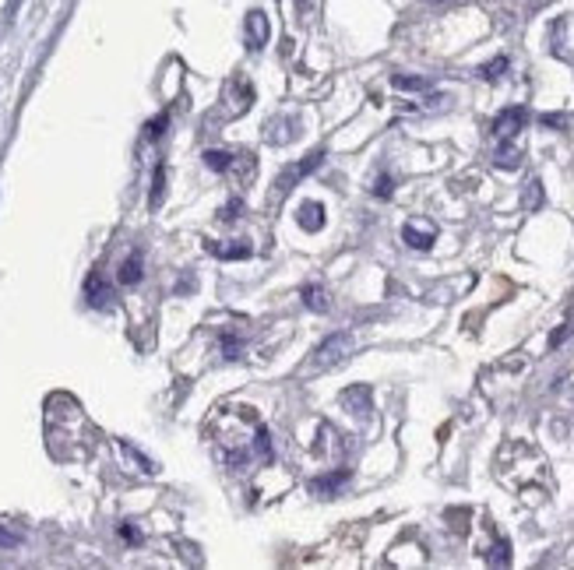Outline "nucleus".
I'll return each mask as SVG.
<instances>
[{"label":"nucleus","instance_id":"f257e3e1","mask_svg":"<svg viewBox=\"0 0 574 570\" xmlns=\"http://www.w3.org/2000/svg\"><path fill=\"white\" fill-rule=\"evenodd\" d=\"M349 349H353V335H349V331L332 335V338L318 349V366H335V363H342V359L349 356Z\"/></svg>","mask_w":574,"mask_h":570},{"label":"nucleus","instance_id":"f03ea898","mask_svg":"<svg viewBox=\"0 0 574 570\" xmlns=\"http://www.w3.org/2000/svg\"><path fill=\"white\" fill-rule=\"evenodd\" d=\"M521 127H525V110H521V106H511V110H504V113L493 120V134H497L500 141H511Z\"/></svg>","mask_w":574,"mask_h":570},{"label":"nucleus","instance_id":"7ed1b4c3","mask_svg":"<svg viewBox=\"0 0 574 570\" xmlns=\"http://www.w3.org/2000/svg\"><path fill=\"white\" fill-rule=\"evenodd\" d=\"M321 166V155H311V159H304V162H296V166H289V169H285L282 176H278V194H285V190H289L296 180H304L307 173H314Z\"/></svg>","mask_w":574,"mask_h":570},{"label":"nucleus","instance_id":"20e7f679","mask_svg":"<svg viewBox=\"0 0 574 570\" xmlns=\"http://www.w3.org/2000/svg\"><path fill=\"white\" fill-rule=\"evenodd\" d=\"M342 486H349V472L346 468H339V472H332V475H325V479H318L311 489L318 493V496H335Z\"/></svg>","mask_w":574,"mask_h":570},{"label":"nucleus","instance_id":"39448f33","mask_svg":"<svg viewBox=\"0 0 574 570\" xmlns=\"http://www.w3.org/2000/svg\"><path fill=\"white\" fill-rule=\"evenodd\" d=\"M321 222H325V208H321L318 201H304V204H300V225L311 229V232H318Z\"/></svg>","mask_w":574,"mask_h":570},{"label":"nucleus","instance_id":"423d86ee","mask_svg":"<svg viewBox=\"0 0 574 570\" xmlns=\"http://www.w3.org/2000/svg\"><path fill=\"white\" fill-rule=\"evenodd\" d=\"M402 239L416 250H430L433 246V229H419V225H405L402 229Z\"/></svg>","mask_w":574,"mask_h":570},{"label":"nucleus","instance_id":"0eeeda50","mask_svg":"<svg viewBox=\"0 0 574 570\" xmlns=\"http://www.w3.org/2000/svg\"><path fill=\"white\" fill-rule=\"evenodd\" d=\"M120 281L124 285H134V281H141V253L134 250L124 264H120Z\"/></svg>","mask_w":574,"mask_h":570},{"label":"nucleus","instance_id":"6e6552de","mask_svg":"<svg viewBox=\"0 0 574 570\" xmlns=\"http://www.w3.org/2000/svg\"><path fill=\"white\" fill-rule=\"evenodd\" d=\"M106 300H110V285H106L99 274H92V278H89V303H92V307H103Z\"/></svg>","mask_w":574,"mask_h":570},{"label":"nucleus","instance_id":"1a4fd4ad","mask_svg":"<svg viewBox=\"0 0 574 570\" xmlns=\"http://www.w3.org/2000/svg\"><path fill=\"white\" fill-rule=\"evenodd\" d=\"M211 253L215 257H226V260H233V257H250V246L247 243H229V246H218V243H211Z\"/></svg>","mask_w":574,"mask_h":570},{"label":"nucleus","instance_id":"9d476101","mask_svg":"<svg viewBox=\"0 0 574 570\" xmlns=\"http://www.w3.org/2000/svg\"><path fill=\"white\" fill-rule=\"evenodd\" d=\"M346 405H353V409H360V416H367V412H370V391H367V387L346 391Z\"/></svg>","mask_w":574,"mask_h":570},{"label":"nucleus","instance_id":"9b49d317","mask_svg":"<svg viewBox=\"0 0 574 570\" xmlns=\"http://www.w3.org/2000/svg\"><path fill=\"white\" fill-rule=\"evenodd\" d=\"M304 300H307V307L311 310H328V300H325V289H321V285H307V289H304Z\"/></svg>","mask_w":574,"mask_h":570},{"label":"nucleus","instance_id":"f8f14e48","mask_svg":"<svg viewBox=\"0 0 574 570\" xmlns=\"http://www.w3.org/2000/svg\"><path fill=\"white\" fill-rule=\"evenodd\" d=\"M395 88H402V92H430V81H426V78H409V74H398V78H395Z\"/></svg>","mask_w":574,"mask_h":570},{"label":"nucleus","instance_id":"ddd939ff","mask_svg":"<svg viewBox=\"0 0 574 570\" xmlns=\"http://www.w3.org/2000/svg\"><path fill=\"white\" fill-rule=\"evenodd\" d=\"M504 71H507V57H497V60H490L486 67H479V74H483L486 81H497Z\"/></svg>","mask_w":574,"mask_h":570},{"label":"nucleus","instance_id":"4468645a","mask_svg":"<svg viewBox=\"0 0 574 570\" xmlns=\"http://www.w3.org/2000/svg\"><path fill=\"white\" fill-rule=\"evenodd\" d=\"M250 43L254 46L264 43V15H250Z\"/></svg>","mask_w":574,"mask_h":570},{"label":"nucleus","instance_id":"2eb2a0df","mask_svg":"<svg viewBox=\"0 0 574 570\" xmlns=\"http://www.w3.org/2000/svg\"><path fill=\"white\" fill-rule=\"evenodd\" d=\"M204 162H208V169H215V173L229 169V155H226V152H204Z\"/></svg>","mask_w":574,"mask_h":570},{"label":"nucleus","instance_id":"dca6fc26","mask_svg":"<svg viewBox=\"0 0 574 570\" xmlns=\"http://www.w3.org/2000/svg\"><path fill=\"white\" fill-rule=\"evenodd\" d=\"M507 559H511V545L500 538V542L490 549V563H507Z\"/></svg>","mask_w":574,"mask_h":570},{"label":"nucleus","instance_id":"f3484780","mask_svg":"<svg viewBox=\"0 0 574 570\" xmlns=\"http://www.w3.org/2000/svg\"><path fill=\"white\" fill-rule=\"evenodd\" d=\"M539 201H542V183H539V180H532V183H528V197H525V208H539Z\"/></svg>","mask_w":574,"mask_h":570},{"label":"nucleus","instance_id":"a211bd4d","mask_svg":"<svg viewBox=\"0 0 574 570\" xmlns=\"http://www.w3.org/2000/svg\"><path fill=\"white\" fill-rule=\"evenodd\" d=\"M254 444H257V454H261V458H271V437H268L264 426L257 430V440H254Z\"/></svg>","mask_w":574,"mask_h":570},{"label":"nucleus","instance_id":"6ab92c4d","mask_svg":"<svg viewBox=\"0 0 574 570\" xmlns=\"http://www.w3.org/2000/svg\"><path fill=\"white\" fill-rule=\"evenodd\" d=\"M391 190H395L391 176H377V183H374V194H377V197H391Z\"/></svg>","mask_w":574,"mask_h":570},{"label":"nucleus","instance_id":"aec40b11","mask_svg":"<svg viewBox=\"0 0 574 570\" xmlns=\"http://www.w3.org/2000/svg\"><path fill=\"white\" fill-rule=\"evenodd\" d=\"M567 338H570V324H560V328H556V331H553V335H549V345H553V349H556V345H563V342H567Z\"/></svg>","mask_w":574,"mask_h":570},{"label":"nucleus","instance_id":"412c9836","mask_svg":"<svg viewBox=\"0 0 574 570\" xmlns=\"http://www.w3.org/2000/svg\"><path fill=\"white\" fill-rule=\"evenodd\" d=\"M497 162L507 166V169H514V166H518V152H514V148H504V152L497 155Z\"/></svg>","mask_w":574,"mask_h":570},{"label":"nucleus","instance_id":"4be33fe9","mask_svg":"<svg viewBox=\"0 0 574 570\" xmlns=\"http://www.w3.org/2000/svg\"><path fill=\"white\" fill-rule=\"evenodd\" d=\"M162 180H166V173L155 169V194H152V204H159V197H162Z\"/></svg>","mask_w":574,"mask_h":570},{"label":"nucleus","instance_id":"5701e85b","mask_svg":"<svg viewBox=\"0 0 574 570\" xmlns=\"http://www.w3.org/2000/svg\"><path fill=\"white\" fill-rule=\"evenodd\" d=\"M162 127H166V117H159L155 124H148V138H159V134H162Z\"/></svg>","mask_w":574,"mask_h":570},{"label":"nucleus","instance_id":"b1692460","mask_svg":"<svg viewBox=\"0 0 574 570\" xmlns=\"http://www.w3.org/2000/svg\"><path fill=\"white\" fill-rule=\"evenodd\" d=\"M222 345H226V356H229V359H236V352H240V345H236V342H233L229 335L222 338Z\"/></svg>","mask_w":574,"mask_h":570},{"label":"nucleus","instance_id":"393cba45","mask_svg":"<svg viewBox=\"0 0 574 570\" xmlns=\"http://www.w3.org/2000/svg\"><path fill=\"white\" fill-rule=\"evenodd\" d=\"M236 211H240V201H233V204L226 208V215H222V218H236Z\"/></svg>","mask_w":574,"mask_h":570},{"label":"nucleus","instance_id":"a878e982","mask_svg":"<svg viewBox=\"0 0 574 570\" xmlns=\"http://www.w3.org/2000/svg\"><path fill=\"white\" fill-rule=\"evenodd\" d=\"M15 542H18L15 535H8V531H0V545H15Z\"/></svg>","mask_w":574,"mask_h":570}]
</instances>
